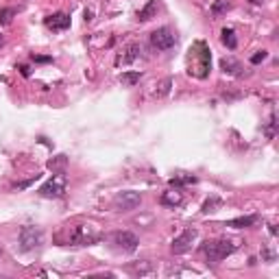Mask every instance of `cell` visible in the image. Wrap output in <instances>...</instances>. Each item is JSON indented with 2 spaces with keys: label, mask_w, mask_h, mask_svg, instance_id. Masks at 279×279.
Segmentation results:
<instances>
[{
  "label": "cell",
  "mask_w": 279,
  "mask_h": 279,
  "mask_svg": "<svg viewBox=\"0 0 279 279\" xmlns=\"http://www.w3.org/2000/svg\"><path fill=\"white\" fill-rule=\"evenodd\" d=\"M48 166H50V168H57V166L62 168V166H65V157H63V155H59V159H57V161L50 159V161H48Z\"/></svg>",
  "instance_id": "24"
},
{
  "label": "cell",
  "mask_w": 279,
  "mask_h": 279,
  "mask_svg": "<svg viewBox=\"0 0 279 279\" xmlns=\"http://www.w3.org/2000/svg\"><path fill=\"white\" fill-rule=\"evenodd\" d=\"M210 63H212V55L205 42H194V46L190 48V70L187 72L196 79H205L210 72Z\"/></svg>",
  "instance_id": "1"
},
{
  "label": "cell",
  "mask_w": 279,
  "mask_h": 279,
  "mask_svg": "<svg viewBox=\"0 0 279 279\" xmlns=\"http://www.w3.org/2000/svg\"><path fill=\"white\" fill-rule=\"evenodd\" d=\"M181 203V192H164L161 194V205H179Z\"/></svg>",
  "instance_id": "17"
},
{
  "label": "cell",
  "mask_w": 279,
  "mask_h": 279,
  "mask_svg": "<svg viewBox=\"0 0 279 279\" xmlns=\"http://www.w3.org/2000/svg\"><path fill=\"white\" fill-rule=\"evenodd\" d=\"M251 2H253V4H260V2H262V0H251Z\"/></svg>",
  "instance_id": "28"
},
{
  "label": "cell",
  "mask_w": 279,
  "mask_h": 279,
  "mask_svg": "<svg viewBox=\"0 0 279 279\" xmlns=\"http://www.w3.org/2000/svg\"><path fill=\"white\" fill-rule=\"evenodd\" d=\"M35 62H50V57H33Z\"/></svg>",
  "instance_id": "26"
},
{
  "label": "cell",
  "mask_w": 279,
  "mask_h": 279,
  "mask_svg": "<svg viewBox=\"0 0 279 279\" xmlns=\"http://www.w3.org/2000/svg\"><path fill=\"white\" fill-rule=\"evenodd\" d=\"M220 39H222V44H225L229 50H233L238 46V39H236V33H233V29H222V33H220Z\"/></svg>",
  "instance_id": "14"
},
{
  "label": "cell",
  "mask_w": 279,
  "mask_h": 279,
  "mask_svg": "<svg viewBox=\"0 0 279 279\" xmlns=\"http://www.w3.org/2000/svg\"><path fill=\"white\" fill-rule=\"evenodd\" d=\"M140 79H142V72H124L123 77H120V81H123V85H126V88L135 85Z\"/></svg>",
  "instance_id": "18"
},
{
  "label": "cell",
  "mask_w": 279,
  "mask_h": 279,
  "mask_svg": "<svg viewBox=\"0 0 279 279\" xmlns=\"http://www.w3.org/2000/svg\"><path fill=\"white\" fill-rule=\"evenodd\" d=\"M233 251H236V245H233L231 240H222V238H218V240H207L201 245V253L207 257L210 264L222 262L227 255H231Z\"/></svg>",
  "instance_id": "2"
},
{
  "label": "cell",
  "mask_w": 279,
  "mask_h": 279,
  "mask_svg": "<svg viewBox=\"0 0 279 279\" xmlns=\"http://www.w3.org/2000/svg\"><path fill=\"white\" fill-rule=\"evenodd\" d=\"M155 11H157V0H151V2L138 13V20H140V22H146V20H151L155 16Z\"/></svg>",
  "instance_id": "16"
},
{
  "label": "cell",
  "mask_w": 279,
  "mask_h": 279,
  "mask_svg": "<svg viewBox=\"0 0 279 279\" xmlns=\"http://www.w3.org/2000/svg\"><path fill=\"white\" fill-rule=\"evenodd\" d=\"M266 57H268V53H266V50H260V53H257V55H253V57H251V63H253V65H257V63H262Z\"/></svg>",
  "instance_id": "23"
},
{
  "label": "cell",
  "mask_w": 279,
  "mask_h": 279,
  "mask_svg": "<svg viewBox=\"0 0 279 279\" xmlns=\"http://www.w3.org/2000/svg\"><path fill=\"white\" fill-rule=\"evenodd\" d=\"M63 192H65V179H63V172H59V175H55L53 179L39 187L37 194L44 196V199H59V196H63Z\"/></svg>",
  "instance_id": "6"
},
{
  "label": "cell",
  "mask_w": 279,
  "mask_h": 279,
  "mask_svg": "<svg viewBox=\"0 0 279 279\" xmlns=\"http://www.w3.org/2000/svg\"><path fill=\"white\" fill-rule=\"evenodd\" d=\"M187 184H196V177L186 175V177H175V179H170L172 187H181V186H187Z\"/></svg>",
  "instance_id": "19"
},
{
  "label": "cell",
  "mask_w": 279,
  "mask_h": 279,
  "mask_svg": "<svg viewBox=\"0 0 279 279\" xmlns=\"http://www.w3.org/2000/svg\"><path fill=\"white\" fill-rule=\"evenodd\" d=\"M44 24L53 31H65V29H70V16L68 13H53L44 20Z\"/></svg>",
  "instance_id": "10"
},
{
  "label": "cell",
  "mask_w": 279,
  "mask_h": 279,
  "mask_svg": "<svg viewBox=\"0 0 279 279\" xmlns=\"http://www.w3.org/2000/svg\"><path fill=\"white\" fill-rule=\"evenodd\" d=\"M20 70H22L24 77H29V68H27V65H20Z\"/></svg>",
  "instance_id": "25"
},
{
  "label": "cell",
  "mask_w": 279,
  "mask_h": 279,
  "mask_svg": "<svg viewBox=\"0 0 279 279\" xmlns=\"http://www.w3.org/2000/svg\"><path fill=\"white\" fill-rule=\"evenodd\" d=\"M196 236H199V233H196V229H186L184 233H181V236H177L175 240H172V253H175V255H179V253H186L187 248L192 247V242L196 240Z\"/></svg>",
  "instance_id": "9"
},
{
  "label": "cell",
  "mask_w": 279,
  "mask_h": 279,
  "mask_svg": "<svg viewBox=\"0 0 279 279\" xmlns=\"http://www.w3.org/2000/svg\"><path fill=\"white\" fill-rule=\"evenodd\" d=\"M140 203H142L140 192L126 190V192H118V194L114 196V207L118 212H131V210H135Z\"/></svg>",
  "instance_id": "8"
},
{
  "label": "cell",
  "mask_w": 279,
  "mask_h": 279,
  "mask_svg": "<svg viewBox=\"0 0 279 279\" xmlns=\"http://www.w3.org/2000/svg\"><path fill=\"white\" fill-rule=\"evenodd\" d=\"M0 257H2V247H0Z\"/></svg>",
  "instance_id": "29"
},
{
  "label": "cell",
  "mask_w": 279,
  "mask_h": 279,
  "mask_svg": "<svg viewBox=\"0 0 279 279\" xmlns=\"http://www.w3.org/2000/svg\"><path fill=\"white\" fill-rule=\"evenodd\" d=\"M170 88H172V79L170 77L161 79L159 83L155 85V96H157V98H161V96H168L170 94Z\"/></svg>",
  "instance_id": "15"
},
{
  "label": "cell",
  "mask_w": 279,
  "mask_h": 279,
  "mask_svg": "<svg viewBox=\"0 0 279 279\" xmlns=\"http://www.w3.org/2000/svg\"><path fill=\"white\" fill-rule=\"evenodd\" d=\"M2 44H4V37H2V33H0V46H2Z\"/></svg>",
  "instance_id": "27"
},
{
  "label": "cell",
  "mask_w": 279,
  "mask_h": 279,
  "mask_svg": "<svg viewBox=\"0 0 279 279\" xmlns=\"http://www.w3.org/2000/svg\"><path fill=\"white\" fill-rule=\"evenodd\" d=\"M257 220H260V216H257V214H248V216L233 218V220L227 222V227H236V229H245V227H253Z\"/></svg>",
  "instance_id": "11"
},
{
  "label": "cell",
  "mask_w": 279,
  "mask_h": 279,
  "mask_svg": "<svg viewBox=\"0 0 279 279\" xmlns=\"http://www.w3.org/2000/svg\"><path fill=\"white\" fill-rule=\"evenodd\" d=\"M229 9V4H227V0H216L214 4H212V16H222V13Z\"/></svg>",
  "instance_id": "20"
},
{
  "label": "cell",
  "mask_w": 279,
  "mask_h": 279,
  "mask_svg": "<svg viewBox=\"0 0 279 279\" xmlns=\"http://www.w3.org/2000/svg\"><path fill=\"white\" fill-rule=\"evenodd\" d=\"M151 44H153V48H157V50H170L177 44V33L168 27H161L151 33Z\"/></svg>",
  "instance_id": "5"
},
{
  "label": "cell",
  "mask_w": 279,
  "mask_h": 279,
  "mask_svg": "<svg viewBox=\"0 0 279 279\" xmlns=\"http://www.w3.org/2000/svg\"><path fill=\"white\" fill-rule=\"evenodd\" d=\"M111 245H116V248H120L124 253H133L138 248L140 240L131 231H116V233H111Z\"/></svg>",
  "instance_id": "7"
},
{
  "label": "cell",
  "mask_w": 279,
  "mask_h": 279,
  "mask_svg": "<svg viewBox=\"0 0 279 279\" xmlns=\"http://www.w3.org/2000/svg\"><path fill=\"white\" fill-rule=\"evenodd\" d=\"M140 57V44H129L124 50V55H120L118 59H116V63H131V62H135V59Z\"/></svg>",
  "instance_id": "12"
},
{
  "label": "cell",
  "mask_w": 279,
  "mask_h": 279,
  "mask_svg": "<svg viewBox=\"0 0 279 279\" xmlns=\"http://www.w3.org/2000/svg\"><path fill=\"white\" fill-rule=\"evenodd\" d=\"M275 126H277V118H275V114H273L271 120H268V126H266V135H268V138H275Z\"/></svg>",
  "instance_id": "22"
},
{
  "label": "cell",
  "mask_w": 279,
  "mask_h": 279,
  "mask_svg": "<svg viewBox=\"0 0 279 279\" xmlns=\"http://www.w3.org/2000/svg\"><path fill=\"white\" fill-rule=\"evenodd\" d=\"M100 240V233L90 225H77L68 233V245L74 247H85V245H96Z\"/></svg>",
  "instance_id": "3"
},
{
  "label": "cell",
  "mask_w": 279,
  "mask_h": 279,
  "mask_svg": "<svg viewBox=\"0 0 279 279\" xmlns=\"http://www.w3.org/2000/svg\"><path fill=\"white\" fill-rule=\"evenodd\" d=\"M13 16H16V9H11V7L0 9V24H9Z\"/></svg>",
  "instance_id": "21"
},
{
  "label": "cell",
  "mask_w": 279,
  "mask_h": 279,
  "mask_svg": "<svg viewBox=\"0 0 279 279\" xmlns=\"http://www.w3.org/2000/svg\"><path fill=\"white\" fill-rule=\"evenodd\" d=\"M18 240H20V248H22V251H33V248H37L44 242V231L39 229V227L27 225L20 229Z\"/></svg>",
  "instance_id": "4"
},
{
  "label": "cell",
  "mask_w": 279,
  "mask_h": 279,
  "mask_svg": "<svg viewBox=\"0 0 279 279\" xmlns=\"http://www.w3.org/2000/svg\"><path fill=\"white\" fill-rule=\"evenodd\" d=\"M220 68L225 70V72H229V74H236V77H240V74H242V65L238 63L233 57H225V59H220Z\"/></svg>",
  "instance_id": "13"
}]
</instances>
